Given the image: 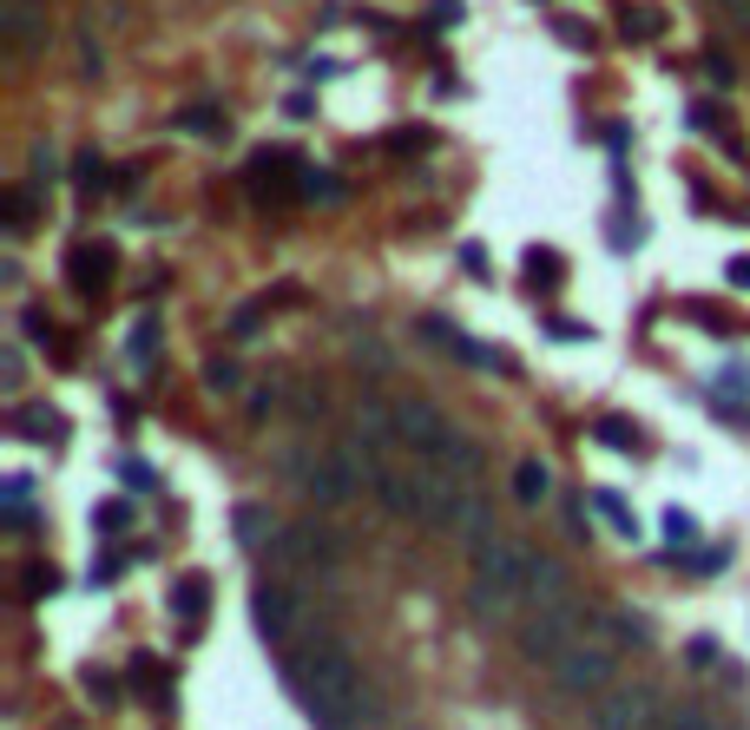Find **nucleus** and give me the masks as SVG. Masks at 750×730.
<instances>
[{
  "instance_id": "nucleus-1",
  "label": "nucleus",
  "mask_w": 750,
  "mask_h": 730,
  "mask_svg": "<svg viewBox=\"0 0 750 730\" xmlns=\"http://www.w3.org/2000/svg\"><path fill=\"white\" fill-rule=\"evenodd\" d=\"M290 685L303 698V711L323 730H349V718L362 711V672L336 639H316L290 659Z\"/></svg>"
},
{
  "instance_id": "nucleus-2",
  "label": "nucleus",
  "mask_w": 750,
  "mask_h": 730,
  "mask_svg": "<svg viewBox=\"0 0 750 730\" xmlns=\"http://www.w3.org/2000/svg\"><path fill=\"white\" fill-rule=\"evenodd\" d=\"M527 573H534V553L507 534L481 540L474 547V580H468V613L481 626H501L514 606H527Z\"/></svg>"
},
{
  "instance_id": "nucleus-3",
  "label": "nucleus",
  "mask_w": 750,
  "mask_h": 730,
  "mask_svg": "<svg viewBox=\"0 0 750 730\" xmlns=\"http://www.w3.org/2000/svg\"><path fill=\"white\" fill-rule=\"evenodd\" d=\"M296 468V481H303V494L316 501V507H343L362 481H369V468L349 454V448H316V454H303V461H290Z\"/></svg>"
},
{
  "instance_id": "nucleus-4",
  "label": "nucleus",
  "mask_w": 750,
  "mask_h": 730,
  "mask_svg": "<svg viewBox=\"0 0 750 730\" xmlns=\"http://www.w3.org/2000/svg\"><path fill=\"white\" fill-rule=\"evenodd\" d=\"M573 645H580V599L547 606V613H527V626H520V659H534V665L553 672Z\"/></svg>"
},
{
  "instance_id": "nucleus-5",
  "label": "nucleus",
  "mask_w": 750,
  "mask_h": 730,
  "mask_svg": "<svg viewBox=\"0 0 750 730\" xmlns=\"http://www.w3.org/2000/svg\"><path fill=\"white\" fill-rule=\"evenodd\" d=\"M613 665H619V652L606 639H580L553 665V692H567V698H606L613 692Z\"/></svg>"
},
{
  "instance_id": "nucleus-6",
  "label": "nucleus",
  "mask_w": 750,
  "mask_h": 730,
  "mask_svg": "<svg viewBox=\"0 0 750 730\" xmlns=\"http://www.w3.org/2000/svg\"><path fill=\"white\" fill-rule=\"evenodd\" d=\"M448 435H455V422L435 408V402H395V441H402V454L408 461H435L441 448H448Z\"/></svg>"
},
{
  "instance_id": "nucleus-7",
  "label": "nucleus",
  "mask_w": 750,
  "mask_h": 730,
  "mask_svg": "<svg viewBox=\"0 0 750 730\" xmlns=\"http://www.w3.org/2000/svg\"><path fill=\"white\" fill-rule=\"evenodd\" d=\"M652 718H659L652 685H613L606 698H593V730H652Z\"/></svg>"
},
{
  "instance_id": "nucleus-8",
  "label": "nucleus",
  "mask_w": 750,
  "mask_h": 730,
  "mask_svg": "<svg viewBox=\"0 0 750 730\" xmlns=\"http://www.w3.org/2000/svg\"><path fill=\"white\" fill-rule=\"evenodd\" d=\"M303 171H310V165H296V151H257L244 178H250V198H257V204H283V198H290V178L303 184Z\"/></svg>"
},
{
  "instance_id": "nucleus-9",
  "label": "nucleus",
  "mask_w": 750,
  "mask_h": 730,
  "mask_svg": "<svg viewBox=\"0 0 750 730\" xmlns=\"http://www.w3.org/2000/svg\"><path fill=\"white\" fill-rule=\"evenodd\" d=\"M112 270H119V250L99 244V237H86V244L66 250V283H72L79 296H99V290L112 283Z\"/></svg>"
},
{
  "instance_id": "nucleus-10",
  "label": "nucleus",
  "mask_w": 750,
  "mask_h": 730,
  "mask_svg": "<svg viewBox=\"0 0 750 730\" xmlns=\"http://www.w3.org/2000/svg\"><path fill=\"white\" fill-rule=\"evenodd\" d=\"M250 619H257L264 639L283 645V639H290V619H296V599H290L283 586H257V593H250Z\"/></svg>"
},
{
  "instance_id": "nucleus-11",
  "label": "nucleus",
  "mask_w": 750,
  "mask_h": 730,
  "mask_svg": "<svg viewBox=\"0 0 750 730\" xmlns=\"http://www.w3.org/2000/svg\"><path fill=\"white\" fill-rule=\"evenodd\" d=\"M573 593H567V566L560 560H547V553H534V573H527V613H547V606H567Z\"/></svg>"
},
{
  "instance_id": "nucleus-12",
  "label": "nucleus",
  "mask_w": 750,
  "mask_h": 730,
  "mask_svg": "<svg viewBox=\"0 0 750 730\" xmlns=\"http://www.w3.org/2000/svg\"><path fill=\"white\" fill-rule=\"evenodd\" d=\"M46 33H40V13H33V0H0V46L7 53H33Z\"/></svg>"
},
{
  "instance_id": "nucleus-13",
  "label": "nucleus",
  "mask_w": 750,
  "mask_h": 730,
  "mask_svg": "<svg viewBox=\"0 0 750 730\" xmlns=\"http://www.w3.org/2000/svg\"><path fill=\"white\" fill-rule=\"evenodd\" d=\"M283 547H290L296 560H316V566H336V560H343V540H336L329 527H296Z\"/></svg>"
},
{
  "instance_id": "nucleus-14",
  "label": "nucleus",
  "mask_w": 750,
  "mask_h": 730,
  "mask_svg": "<svg viewBox=\"0 0 750 730\" xmlns=\"http://www.w3.org/2000/svg\"><path fill=\"white\" fill-rule=\"evenodd\" d=\"M520 277H527L534 290H560V283H567V257L547 250V244H534V250L520 257Z\"/></svg>"
},
{
  "instance_id": "nucleus-15",
  "label": "nucleus",
  "mask_w": 750,
  "mask_h": 730,
  "mask_svg": "<svg viewBox=\"0 0 750 730\" xmlns=\"http://www.w3.org/2000/svg\"><path fill=\"white\" fill-rule=\"evenodd\" d=\"M231 527H237V540L257 553V547H277V520H270V507H257V501H244L237 514H231Z\"/></svg>"
},
{
  "instance_id": "nucleus-16",
  "label": "nucleus",
  "mask_w": 750,
  "mask_h": 730,
  "mask_svg": "<svg viewBox=\"0 0 750 730\" xmlns=\"http://www.w3.org/2000/svg\"><path fill=\"white\" fill-rule=\"evenodd\" d=\"M204 606H211V580H204V573H184V580L171 586V613H178L184 626H198Z\"/></svg>"
},
{
  "instance_id": "nucleus-17",
  "label": "nucleus",
  "mask_w": 750,
  "mask_h": 730,
  "mask_svg": "<svg viewBox=\"0 0 750 730\" xmlns=\"http://www.w3.org/2000/svg\"><path fill=\"white\" fill-rule=\"evenodd\" d=\"M514 494H520L527 507H540V501L553 494V474H547V461H520V468H514Z\"/></svg>"
},
{
  "instance_id": "nucleus-18",
  "label": "nucleus",
  "mask_w": 750,
  "mask_h": 730,
  "mask_svg": "<svg viewBox=\"0 0 750 730\" xmlns=\"http://www.w3.org/2000/svg\"><path fill=\"white\" fill-rule=\"evenodd\" d=\"M600 626H606V645H613V652H619V645H646V639H652V626H646L639 613H606Z\"/></svg>"
},
{
  "instance_id": "nucleus-19",
  "label": "nucleus",
  "mask_w": 750,
  "mask_h": 730,
  "mask_svg": "<svg viewBox=\"0 0 750 730\" xmlns=\"http://www.w3.org/2000/svg\"><path fill=\"white\" fill-rule=\"evenodd\" d=\"M619 26H626V40H659V33H665V13H659V7H646V0H639V7L626 0Z\"/></svg>"
},
{
  "instance_id": "nucleus-20",
  "label": "nucleus",
  "mask_w": 750,
  "mask_h": 730,
  "mask_svg": "<svg viewBox=\"0 0 750 730\" xmlns=\"http://www.w3.org/2000/svg\"><path fill=\"white\" fill-rule=\"evenodd\" d=\"M593 441H606L613 454H633V448H639V428H633L626 415H600V422H593Z\"/></svg>"
},
{
  "instance_id": "nucleus-21",
  "label": "nucleus",
  "mask_w": 750,
  "mask_h": 730,
  "mask_svg": "<svg viewBox=\"0 0 750 730\" xmlns=\"http://www.w3.org/2000/svg\"><path fill=\"white\" fill-rule=\"evenodd\" d=\"M296 191H303L310 204H343V178H336V171H323V165H310Z\"/></svg>"
},
{
  "instance_id": "nucleus-22",
  "label": "nucleus",
  "mask_w": 750,
  "mask_h": 730,
  "mask_svg": "<svg viewBox=\"0 0 750 730\" xmlns=\"http://www.w3.org/2000/svg\"><path fill=\"white\" fill-rule=\"evenodd\" d=\"M20 428H26V435H40V441H59V435H66V422H59L53 408H40V402H26V408H20Z\"/></svg>"
},
{
  "instance_id": "nucleus-23",
  "label": "nucleus",
  "mask_w": 750,
  "mask_h": 730,
  "mask_svg": "<svg viewBox=\"0 0 750 730\" xmlns=\"http://www.w3.org/2000/svg\"><path fill=\"white\" fill-rule=\"evenodd\" d=\"M178 125H184V132H198V138H224V112H211V105H184V112H178Z\"/></svg>"
},
{
  "instance_id": "nucleus-24",
  "label": "nucleus",
  "mask_w": 750,
  "mask_h": 730,
  "mask_svg": "<svg viewBox=\"0 0 750 730\" xmlns=\"http://www.w3.org/2000/svg\"><path fill=\"white\" fill-rule=\"evenodd\" d=\"M593 507H600V514H606V520H613V527H619L626 540H639V514H633V507H626L619 494H593Z\"/></svg>"
},
{
  "instance_id": "nucleus-25",
  "label": "nucleus",
  "mask_w": 750,
  "mask_h": 730,
  "mask_svg": "<svg viewBox=\"0 0 750 730\" xmlns=\"http://www.w3.org/2000/svg\"><path fill=\"white\" fill-rule=\"evenodd\" d=\"M26 217H33V191H26V184H13V191L0 198V224H7V231H20Z\"/></svg>"
},
{
  "instance_id": "nucleus-26",
  "label": "nucleus",
  "mask_w": 750,
  "mask_h": 730,
  "mask_svg": "<svg viewBox=\"0 0 750 730\" xmlns=\"http://www.w3.org/2000/svg\"><path fill=\"white\" fill-rule=\"evenodd\" d=\"M152 342H158V323H152V316H138V329H132V342H125L132 369H152Z\"/></svg>"
},
{
  "instance_id": "nucleus-27",
  "label": "nucleus",
  "mask_w": 750,
  "mask_h": 730,
  "mask_svg": "<svg viewBox=\"0 0 750 730\" xmlns=\"http://www.w3.org/2000/svg\"><path fill=\"white\" fill-rule=\"evenodd\" d=\"M356 362H362V369H376V375H389V369H395V356H389L376 336H362V342H356Z\"/></svg>"
},
{
  "instance_id": "nucleus-28",
  "label": "nucleus",
  "mask_w": 750,
  "mask_h": 730,
  "mask_svg": "<svg viewBox=\"0 0 750 730\" xmlns=\"http://www.w3.org/2000/svg\"><path fill=\"white\" fill-rule=\"evenodd\" d=\"M204 382H211V389H237V382H244V369H237L231 356H217V362H204Z\"/></svg>"
},
{
  "instance_id": "nucleus-29",
  "label": "nucleus",
  "mask_w": 750,
  "mask_h": 730,
  "mask_svg": "<svg viewBox=\"0 0 750 730\" xmlns=\"http://www.w3.org/2000/svg\"><path fill=\"white\" fill-rule=\"evenodd\" d=\"M665 540H672V547H692V540H698V520L672 507V514H665Z\"/></svg>"
},
{
  "instance_id": "nucleus-30",
  "label": "nucleus",
  "mask_w": 750,
  "mask_h": 730,
  "mask_svg": "<svg viewBox=\"0 0 750 730\" xmlns=\"http://www.w3.org/2000/svg\"><path fill=\"white\" fill-rule=\"evenodd\" d=\"M389 151H428V125H395Z\"/></svg>"
},
{
  "instance_id": "nucleus-31",
  "label": "nucleus",
  "mask_w": 750,
  "mask_h": 730,
  "mask_svg": "<svg viewBox=\"0 0 750 730\" xmlns=\"http://www.w3.org/2000/svg\"><path fill=\"white\" fill-rule=\"evenodd\" d=\"M547 336H560V342H593V329L573 323V316H547Z\"/></svg>"
},
{
  "instance_id": "nucleus-32",
  "label": "nucleus",
  "mask_w": 750,
  "mask_h": 730,
  "mask_svg": "<svg viewBox=\"0 0 750 730\" xmlns=\"http://www.w3.org/2000/svg\"><path fill=\"white\" fill-rule=\"evenodd\" d=\"M99 527H105V534H125V527H132V501H105V507H99Z\"/></svg>"
},
{
  "instance_id": "nucleus-33",
  "label": "nucleus",
  "mask_w": 750,
  "mask_h": 730,
  "mask_svg": "<svg viewBox=\"0 0 750 730\" xmlns=\"http://www.w3.org/2000/svg\"><path fill=\"white\" fill-rule=\"evenodd\" d=\"M46 593H59V573L53 566H26V599H46Z\"/></svg>"
},
{
  "instance_id": "nucleus-34",
  "label": "nucleus",
  "mask_w": 750,
  "mask_h": 730,
  "mask_svg": "<svg viewBox=\"0 0 750 730\" xmlns=\"http://www.w3.org/2000/svg\"><path fill=\"white\" fill-rule=\"evenodd\" d=\"M659 730H712V718L692 711V705H679V711H665V725H659Z\"/></svg>"
},
{
  "instance_id": "nucleus-35",
  "label": "nucleus",
  "mask_w": 750,
  "mask_h": 730,
  "mask_svg": "<svg viewBox=\"0 0 750 730\" xmlns=\"http://www.w3.org/2000/svg\"><path fill=\"white\" fill-rule=\"evenodd\" d=\"M705 72H712V86H738V66H731V59H725L718 46L705 53Z\"/></svg>"
},
{
  "instance_id": "nucleus-36",
  "label": "nucleus",
  "mask_w": 750,
  "mask_h": 730,
  "mask_svg": "<svg viewBox=\"0 0 750 730\" xmlns=\"http://www.w3.org/2000/svg\"><path fill=\"white\" fill-rule=\"evenodd\" d=\"M99 151H79V165H72V178H79V191H99Z\"/></svg>"
},
{
  "instance_id": "nucleus-37",
  "label": "nucleus",
  "mask_w": 750,
  "mask_h": 730,
  "mask_svg": "<svg viewBox=\"0 0 750 730\" xmlns=\"http://www.w3.org/2000/svg\"><path fill=\"white\" fill-rule=\"evenodd\" d=\"M20 375H26V362H20V349L7 342V349H0V382H7V389H20Z\"/></svg>"
},
{
  "instance_id": "nucleus-38",
  "label": "nucleus",
  "mask_w": 750,
  "mask_h": 730,
  "mask_svg": "<svg viewBox=\"0 0 750 730\" xmlns=\"http://www.w3.org/2000/svg\"><path fill=\"white\" fill-rule=\"evenodd\" d=\"M725 277H731V283H745V290H750V257H731V263H725Z\"/></svg>"
},
{
  "instance_id": "nucleus-39",
  "label": "nucleus",
  "mask_w": 750,
  "mask_h": 730,
  "mask_svg": "<svg viewBox=\"0 0 750 730\" xmlns=\"http://www.w3.org/2000/svg\"><path fill=\"white\" fill-rule=\"evenodd\" d=\"M725 13H738V20L750 26V0H725Z\"/></svg>"
}]
</instances>
